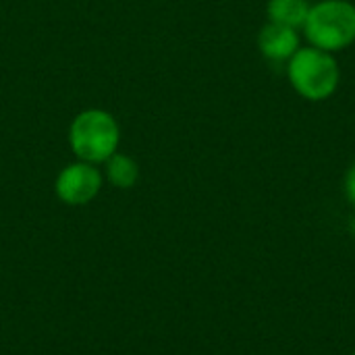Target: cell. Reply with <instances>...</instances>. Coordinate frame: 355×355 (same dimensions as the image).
Instances as JSON below:
<instances>
[{"instance_id":"obj_10","label":"cell","mask_w":355,"mask_h":355,"mask_svg":"<svg viewBox=\"0 0 355 355\" xmlns=\"http://www.w3.org/2000/svg\"><path fill=\"white\" fill-rule=\"evenodd\" d=\"M354 355H355V354H354Z\"/></svg>"},{"instance_id":"obj_4","label":"cell","mask_w":355,"mask_h":355,"mask_svg":"<svg viewBox=\"0 0 355 355\" xmlns=\"http://www.w3.org/2000/svg\"><path fill=\"white\" fill-rule=\"evenodd\" d=\"M100 187H102L100 171L83 160L64 166L54 183L56 196L60 198V202L69 206H83L92 202L98 196Z\"/></svg>"},{"instance_id":"obj_2","label":"cell","mask_w":355,"mask_h":355,"mask_svg":"<svg viewBox=\"0 0 355 355\" xmlns=\"http://www.w3.org/2000/svg\"><path fill=\"white\" fill-rule=\"evenodd\" d=\"M287 75L295 92L314 102L333 96L341 79V71L333 52L314 46L300 48L289 58Z\"/></svg>"},{"instance_id":"obj_5","label":"cell","mask_w":355,"mask_h":355,"mask_svg":"<svg viewBox=\"0 0 355 355\" xmlns=\"http://www.w3.org/2000/svg\"><path fill=\"white\" fill-rule=\"evenodd\" d=\"M258 48L268 60H275V62L289 60L300 50L297 29L268 23L262 27V31L258 35Z\"/></svg>"},{"instance_id":"obj_7","label":"cell","mask_w":355,"mask_h":355,"mask_svg":"<svg viewBox=\"0 0 355 355\" xmlns=\"http://www.w3.org/2000/svg\"><path fill=\"white\" fill-rule=\"evenodd\" d=\"M106 177L108 181L119 187V189H129L137 183L139 179V166L137 162L127 156V154H119L114 152L108 160H106Z\"/></svg>"},{"instance_id":"obj_9","label":"cell","mask_w":355,"mask_h":355,"mask_svg":"<svg viewBox=\"0 0 355 355\" xmlns=\"http://www.w3.org/2000/svg\"><path fill=\"white\" fill-rule=\"evenodd\" d=\"M349 231H352V235L355 237V216L352 218V223H349Z\"/></svg>"},{"instance_id":"obj_8","label":"cell","mask_w":355,"mask_h":355,"mask_svg":"<svg viewBox=\"0 0 355 355\" xmlns=\"http://www.w3.org/2000/svg\"><path fill=\"white\" fill-rule=\"evenodd\" d=\"M345 193H347L349 202L355 204V162H354V166L349 168L347 177H345Z\"/></svg>"},{"instance_id":"obj_6","label":"cell","mask_w":355,"mask_h":355,"mask_svg":"<svg viewBox=\"0 0 355 355\" xmlns=\"http://www.w3.org/2000/svg\"><path fill=\"white\" fill-rule=\"evenodd\" d=\"M266 12L270 23L297 29L304 27L310 12V4L308 0H268Z\"/></svg>"},{"instance_id":"obj_3","label":"cell","mask_w":355,"mask_h":355,"mask_svg":"<svg viewBox=\"0 0 355 355\" xmlns=\"http://www.w3.org/2000/svg\"><path fill=\"white\" fill-rule=\"evenodd\" d=\"M310 46L337 52L355 42V4L349 0H322L310 6L304 23Z\"/></svg>"},{"instance_id":"obj_1","label":"cell","mask_w":355,"mask_h":355,"mask_svg":"<svg viewBox=\"0 0 355 355\" xmlns=\"http://www.w3.org/2000/svg\"><path fill=\"white\" fill-rule=\"evenodd\" d=\"M121 129L116 119L100 108L79 112L69 127V144L73 154L89 164L106 162L119 148Z\"/></svg>"}]
</instances>
